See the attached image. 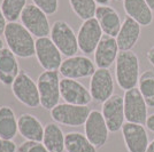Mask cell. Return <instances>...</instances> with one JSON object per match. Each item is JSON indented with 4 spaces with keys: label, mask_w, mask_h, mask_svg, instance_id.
<instances>
[{
    "label": "cell",
    "mask_w": 154,
    "mask_h": 152,
    "mask_svg": "<svg viewBox=\"0 0 154 152\" xmlns=\"http://www.w3.org/2000/svg\"><path fill=\"white\" fill-rule=\"evenodd\" d=\"M17 146L13 141H8L0 137V152H16Z\"/></svg>",
    "instance_id": "4dcf8cb0"
},
{
    "label": "cell",
    "mask_w": 154,
    "mask_h": 152,
    "mask_svg": "<svg viewBox=\"0 0 154 152\" xmlns=\"http://www.w3.org/2000/svg\"><path fill=\"white\" fill-rule=\"evenodd\" d=\"M50 38L66 57L75 56L79 51L77 34L66 21L58 19L52 24Z\"/></svg>",
    "instance_id": "5b68a950"
},
{
    "label": "cell",
    "mask_w": 154,
    "mask_h": 152,
    "mask_svg": "<svg viewBox=\"0 0 154 152\" xmlns=\"http://www.w3.org/2000/svg\"><path fill=\"white\" fill-rule=\"evenodd\" d=\"M51 118L59 125L68 127L84 126L91 110L88 105H74L68 103H59L50 111Z\"/></svg>",
    "instance_id": "8992f818"
},
{
    "label": "cell",
    "mask_w": 154,
    "mask_h": 152,
    "mask_svg": "<svg viewBox=\"0 0 154 152\" xmlns=\"http://www.w3.org/2000/svg\"><path fill=\"white\" fill-rule=\"evenodd\" d=\"M7 24H8L7 19L5 17V15H4V13H2V10H1V6H0V36L5 33Z\"/></svg>",
    "instance_id": "1f68e13d"
},
{
    "label": "cell",
    "mask_w": 154,
    "mask_h": 152,
    "mask_svg": "<svg viewBox=\"0 0 154 152\" xmlns=\"http://www.w3.org/2000/svg\"><path fill=\"white\" fill-rule=\"evenodd\" d=\"M146 57H147L148 62L154 66V46L153 47H151V48L147 51V53H146Z\"/></svg>",
    "instance_id": "836d02e7"
},
{
    "label": "cell",
    "mask_w": 154,
    "mask_h": 152,
    "mask_svg": "<svg viewBox=\"0 0 154 152\" xmlns=\"http://www.w3.org/2000/svg\"><path fill=\"white\" fill-rule=\"evenodd\" d=\"M123 8L128 17L135 19L141 26H149L154 19L153 10L145 0H124Z\"/></svg>",
    "instance_id": "7402d4cb"
},
{
    "label": "cell",
    "mask_w": 154,
    "mask_h": 152,
    "mask_svg": "<svg viewBox=\"0 0 154 152\" xmlns=\"http://www.w3.org/2000/svg\"><path fill=\"white\" fill-rule=\"evenodd\" d=\"M84 133L97 149L103 148L107 143L110 132L101 111L91 110L90 114L84 124Z\"/></svg>",
    "instance_id": "8fae6325"
},
{
    "label": "cell",
    "mask_w": 154,
    "mask_h": 152,
    "mask_svg": "<svg viewBox=\"0 0 154 152\" xmlns=\"http://www.w3.org/2000/svg\"><path fill=\"white\" fill-rule=\"evenodd\" d=\"M12 93L15 98L30 109H37L40 107V96L37 83L32 79L26 70H21L19 76L13 83Z\"/></svg>",
    "instance_id": "277c9868"
},
{
    "label": "cell",
    "mask_w": 154,
    "mask_h": 152,
    "mask_svg": "<svg viewBox=\"0 0 154 152\" xmlns=\"http://www.w3.org/2000/svg\"><path fill=\"white\" fill-rule=\"evenodd\" d=\"M138 89L148 108H154V71L146 70L141 73L138 81Z\"/></svg>",
    "instance_id": "484cf974"
},
{
    "label": "cell",
    "mask_w": 154,
    "mask_h": 152,
    "mask_svg": "<svg viewBox=\"0 0 154 152\" xmlns=\"http://www.w3.org/2000/svg\"><path fill=\"white\" fill-rule=\"evenodd\" d=\"M123 100L125 121L145 125L148 118V107L139 89L136 87L124 92Z\"/></svg>",
    "instance_id": "ba28073f"
},
{
    "label": "cell",
    "mask_w": 154,
    "mask_h": 152,
    "mask_svg": "<svg viewBox=\"0 0 154 152\" xmlns=\"http://www.w3.org/2000/svg\"><path fill=\"white\" fill-rule=\"evenodd\" d=\"M20 135L26 141L43 142L45 126L36 115L31 113H22L17 118Z\"/></svg>",
    "instance_id": "ffe728a7"
},
{
    "label": "cell",
    "mask_w": 154,
    "mask_h": 152,
    "mask_svg": "<svg viewBox=\"0 0 154 152\" xmlns=\"http://www.w3.org/2000/svg\"><path fill=\"white\" fill-rule=\"evenodd\" d=\"M60 83L61 79L59 71H44L38 76L37 86L42 108L51 111L52 109L55 108L59 104L61 100Z\"/></svg>",
    "instance_id": "3957f363"
},
{
    "label": "cell",
    "mask_w": 154,
    "mask_h": 152,
    "mask_svg": "<svg viewBox=\"0 0 154 152\" xmlns=\"http://www.w3.org/2000/svg\"><path fill=\"white\" fill-rule=\"evenodd\" d=\"M20 71L17 56L9 48L4 47L0 51V83L5 86H12Z\"/></svg>",
    "instance_id": "d6986e66"
},
{
    "label": "cell",
    "mask_w": 154,
    "mask_h": 152,
    "mask_svg": "<svg viewBox=\"0 0 154 152\" xmlns=\"http://www.w3.org/2000/svg\"><path fill=\"white\" fill-rule=\"evenodd\" d=\"M96 63L90 57L75 55V56L67 57L64 60L59 69V73L63 78L77 80V79H83L89 77L91 78L92 75L96 72Z\"/></svg>",
    "instance_id": "9c48e42d"
},
{
    "label": "cell",
    "mask_w": 154,
    "mask_h": 152,
    "mask_svg": "<svg viewBox=\"0 0 154 152\" xmlns=\"http://www.w3.org/2000/svg\"><path fill=\"white\" fill-rule=\"evenodd\" d=\"M145 126L147 127L148 130H151V132H153L154 133V113L151 114V115H148Z\"/></svg>",
    "instance_id": "d6a6232c"
},
{
    "label": "cell",
    "mask_w": 154,
    "mask_h": 152,
    "mask_svg": "<svg viewBox=\"0 0 154 152\" xmlns=\"http://www.w3.org/2000/svg\"><path fill=\"white\" fill-rule=\"evenodd\" d=\"M114 78L109 69H97L91 77L89 90L92 100L103 104L114 95Z\"/></svg>",
    "instance_id": "7c38bea8"
},
{
    "label": "cell",
    "mask_w": 154,
    "mask_h": 152,
    "mask_svg": "<svg viewBox=\"0 0 154 152\" xmlns=\"http://www.w3.org/2000/svg\"><path fill=\"white\" fill-rule=\"evenodd\" d=\"M115 1H124V0H115Z\"/></svg>",
    "instance_id": "f35d334b"
},
{
    "label": "cell",
    "mask_w": 154,
    "mask_h": 152,
    "mask_svg": "<svg viewBox=\"0 0 154 152\" xmlns=\"http://www.w3.org/2000/svg\"><path fill=\"white\" fill-rule=\"evenodd\" d=\"M0 6L8 23L17 22L26 7V0H2Z\"/></svg>",
    "instance_id": "83f0119b"
},
{
    "label": "cell",
    "mask_w": 154,
    "mask_h": 152,
    "mask_svg": "<svg viewBox=\"0 0 154 152\" xmlns=\"http://www.w3.org/2000/svg\"><path fill=\"white\" fill-rule=\"evenodd\" d=\"M103 30V34L116 38L122 25V21L119 13L110 6H98L94 16Z\"/></svg>",
    "instance_id": "44dd1931"
},
{
    "label": "cell",
    "mask_w": 154,
    "mask_h": 152,
    "mask_svg": "<svg viewBox=\"0 0 154 152\" xmlns=\"http://www.w3.org/2000/svg\"><path fill=\"white\" fill-rule=\"evenodd\" d=\"M60 92L61 98L68 104L88 105L92 102L90 90L78 80L62 78L60 83Z\"/></svg>",
    "instance_id": "2e32d148"
},
{
    "label": "cell",
    "mask_w": 154,
    "mask_h": 152,
    "mask_svg": "<svg viewBox=\"0 0 154 152\" xmlns=\"http://www.w3.org/2000/svg\"><path fill=\"white\" fill-rule=\"evenodd\" d=\"M141 25L138 24L135 19L125 17L123 19L119 34L116 36V41L119 45L120 51H131L135 47L140 38Z\"/></svg>",
    "instance_id": "ac0fdd59"
},
{
    "label": "cell",
    "mask_w": 154,
    "mask_h": 152,
    "mask_svg": "<svg viewBox=\"0 0 154 152\" xmlns=\"http://www.w3.org/2000/svg\"><path fill=\"white\" fill-rule=\"evenodd\" d=\"M110 0H96V2L99 6H107Z\"/></svg>",
    "instance_id": "e575fe53"
},
{
    "label": "cell",
    "mask_w": 154,
    "mask_h": 152,
    "mask_svg": "<svg viewBox=\"0 0 154 152\" xmlns=\"http://www.w3.org/2000/svg\"><path fill=\"white\" fill-rule=\"evenodd\" d=\"M147 2V5L149 6V8L154 12V0H145Z\"/></svg>",
    "instance_id": "8d00e7d4"
},
{
    "label": "cell",
    "mask_w": 154,
    "mask_h": 152,
    "mask_svg": "<svg viewBox=\"0 0 154 152\" xmlns=\"http://www.w3.org/2000/svg\"><path fill=\"white\" fill-rule=\"evenodd\" d=\"M17 152H50L43 142H35V141H24L17 148Z\"/></svg>",
    "instance_id": "f546056e"
},
{
    "label": "cell",
    "mask_w": 154,
    "mask_h": 152,
    "mask_svg": "<svg viewBox=\"0 0 154 152\" xmlns=\"http://www.w3.org/2000/svg\"><path fill=\"white\" fill-rule=\"evenodd\" d=\"M146 152H154V139L152 142H149V145H148L147 151Z\"/></svg>",
    "instance_id": "d590c367"
},
{
    "label": "cell",
    "mask_w": 154,
    "mask_h": 152,
    "mask_svg": "<svg viewBox=\"0 0 154 152\" xmlns=\"http://www.w3.org/2000/svg\"><path fill=\"white\" fill-rule=\"evenodd\" d=\"M103 32L96 17L83 21L77 33L78 48L85 55L94 53L97 46L103 38Z\"/></svg>",
    "instance_id": "4fadbf2b"
},
{
    "label": "cell",
    "mask_w": 154,
    "mask_h": 152,
    "mask_svg": "<svg viewBox=\"0 0 154 152\" xmlns=\"http://www.w3.org/2000/svg\"><path fill=\"white\" fill-rule=\"evenodd\" d=\"M115 63V78L119 87L124 92L136 88L140 77L138 56L132 51H120Z\"/></svg>",
    "instance_id": "7a4b0ae2"
},
{
    "label": "cell",
    "mask_w": 154,
    "mask_h": 152,
    "mask_svg": "<svg viewBox=\"0 0 154 152\" xmlns=\"http://www.w3.org/2000/svg\"><path fill=\"white\" fill-rule=\"evenodd\" d=\"M7 48L20 58H30L36 55V40L22 23L9 22L4 33Z\"/></svg>",
    "instance_id": "6da1fadb"
},
{
    "label": "cell",
    "mask_w": 154,
    "mask_h": 152,
    "mask_svg": "<svg viewBox=\"0 0 154 152\" xmlns=\"http://www.w3.org/2000/svg\"><path fill=\"white\" fill-rule=\"evenodd\" d=\"M4 48V40L1 39V37H0V51Z\"/></svg>",
    "instance_id": "74e56055"
},
{
    "label": "cell",
    "mask_w": 154,
    "mask_h": 152,
    "mask_svg": "<svg viewBox=\"0 0 154 152\" xmlns=\"http://www.w3.org/2000/svg\"><path fill=\"white\" fill-rule=\"evenodd\" d=\"M21 23L28 31L36 38L50 37L51 25L46 15L42 9H39L33 4L26 5L21 15Z\"/></svg>",
    "instance_id": "52a82bcc"
},
{
    "label": "cell",
    "mask_w": 154,
    "mask_h": 152,
    "mask_svg": "<svg viewBox=\"0 0 154 152\" xmlns=\"http://www.w3.org/2000/svg\"><path fill=\"white\" fill-rule=\"evenodd\" d=\"M101 113L110 133H116L121 130L123 125L127 122L124 114L123 96L114 94L106 102H103L101 107Z\"/></svg>",
    "instance_id": "5bb4252c"
},
{
    "label": "cell",
    "mask_w": 154,
    "mask_h": 152,
    "mask_svg": "<svg viewBox=\"0 0 154 152\" xmlns=\"http://www.w3.org/2000/svg\"><path fill=\"white\" fill-rule=\"evenodd\" d=\"M32 4L46 15H54L59 9V0H32Z\"/></svg>",
    "instance_id": "f1b7e54d"
},
{
    "label": "cell",
    "mask_w": 154,
    "mask_h": 152,
    "mask_svg": "<svg viewBox=\"0 0 154 152\" xmlns=\"http://www.w3.org/2000/svg\"><path fill=\"white\" fill-rule=\"evenodd\" d=\"M122 136L128 152H146L149 145L147 132L144 125L125 122L122 127Z\"/></svg>",
    "instance_id": "9a60e30c"
},
{
    "label": "cell",
    "mask_w": 154,
    "mask_h": 152,
    "mask_svg": "<svg viewBox=\"0 0 154 152\" xmlns=\"http://www.w3.org/2000/svg\"><path fill=\"white\" fill-rule=\"evenodd\" d=\"M120 53L116 38L103 34L94 51V63L98 69H109Z\"/></svg>",
    "instance_id": "e0dca14e"
},
{
    "label": "cell",
    "mask_w": 154,
    "mask_h": 152,
    "mask_svg": "<svg viewBox=\"0 0 154 152\" xmlns=\"http://www.w3.org/2000/svg\"><path fill=\"white\" fill-rule=\"evenodd\" d=\"M69 4L72 12L77 15V17L83 21L93 19L96 16L98 8L96 0H69Z\"/></svg>",
    "instance_id": "4316f807"
},
{
    "label": "cell",
    "mask_w": 154,
    "mask_h": 152,
    "mask_svg": "<svg viewBox=\"0 0 154 152\" xmlns=\"http://www.w3.org/2000/svg\"><path fill=\"white\" fill-rule=\"evenodd\" d=\"M64 148L67 152H97L98 150L85 136V134L78 132H69L66 134Z\"/></svg>",
    "instance_id": "d4e9b609"
},
{
    "label": "cell",
    "mask_w": 154,
    "mask_h": 152,
    "mask_svg": "<svg viewBox=\"0 0 154 152\" xmlns=\"http://www.w3.org/2000/svg\"><path fill=\"white\" fill-rule=\"evenodd\" d=\"M66 142V134H63L57 122H48L45 126L43 144L48 149L50 152H63Z\"/></svg>",
    "instance_id": "cb8c5ba5"
},
{
    "label": "cell",
    "mask_w": 154,
    "mask_h": 152,
    "mask_svg": "<svg viewBox=\"0 0 154 152\" xmlns=\"http://www.w3.org/2000/svg\"><path fill=\"white\" fill-rule=\"evenodd\" d=\"M17 133L19 125L14 110L8 105L0 107V137L13 141Z\"/></svg>",
    "instance_id": "603a6c76"
},
{
    "label": "cell",
    "mask_w": 154,
    "mask_h": 152,
    "mask_svg": "<svg viewBox=\"0 0 154 152\" xmlns=\"http://www.w3.org/2000/svg\"><path fill=\"white\" fill-rule=\"evenodd\" d=\"M39 65L45 71H58L62 64V54L50 37L37 38L36 55Z\"/></svg>",
    "instance_id": "30bf717a"
}]
</instances>
